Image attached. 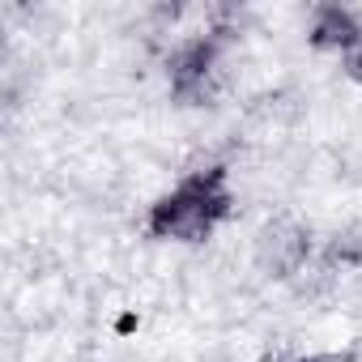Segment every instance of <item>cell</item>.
Here are the masks:
<instances>
[{
	"mask_svg": "<svg viewBox=\"0 0 362 362\" xmlns=\"http://www.w3.org/2000/svg\"><path fill=\"white\" fill-rule=\"evenodd\" d=\"M230 209V192L222 170H201L192 179H184L170 197H162L149 214V230L158 239H184V243H201L214 235V226L226 218Z\"/></svg>",
	"mask_w": 362,
	"mask_h": 362,
	"instance_id": "6da1fadb",
	"label": "cell"
},
{
	"mask_svg": "<svg viewBox=\"0 0 362 362\" xmlns=\"http://www.w3.org/2000/svg\"><path fill=\"white\" fill-rule=\"evenodd\" d=\"M256 260L269 277H298L311 260V235L307 226L290 222V218H277L260 230V243H256Z\"/></svg>",
	"mask_w": 362,
	"mask_h": 362,
	"instance_id": "7a4b0ae2",
	"label": "cell"
},
{
	"mask_svg": "<svg viewBox=\"0 0 362 362\" xmlns=\"http://www.w3.org/2000/svg\"><path fill=\"white\" fill-rule=\"evenodd\" d=\"M214 39H188L170 56V90L184 103H205L214 94Z\"/></svg>",
	"mask_w": 362,
	"mask_h": 362,
	"instance_id": "3957f363",
	"label": "cell"
},
{
	"mask_svg": "<svg viewBox=\"0 0 362 362\" xmlns=\"http://www.w3.org/2000/svg\"><path fill=\"white\" fill-rule=\"evenodd\" d=\"M311 43H315V47H332V52H345V56H349L354 47H362V30H358V22H354L345 9L324 5V9L315 13Z\"/></svg>",
	"mask_w": 362,
	"mask_h": 362,
	"instance_id": "277c9868",
	"label": "cell"
},
{
	"mask_svg": "<svg viewBox=\"0 0 362 362\" xmlns=\"http://www.w3.org/2000/svg\"><path fill=\"white\" fill-rule=\"evenodd\" d=\"M345 69H349V77H354V81H362V47H354V52L345 56Z\"/></svg>",
	"mask_w": 362,
	"mask_h": 362,
	"instance_id": "5b68a950",
	"label": "cell"
}]
</instances>
